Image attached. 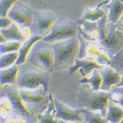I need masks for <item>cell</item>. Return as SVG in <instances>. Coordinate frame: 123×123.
Wrapping results in <instances>:
<instances>
[{"label":"cell","mask_w":123,"mask_h":123,"mask_svg":"<svg viewBox=\"0 0 123 123\" xmlns=\"http://www.w3.org/2000/svg\"><path fill=\"white\" fill-rule=\"evenodd\" d=\"M5 42H7V40L3 37V36L1 34V31H0V43H4Z\"/></svg>","instance_id":"cell-34"},{"label":"cell","mask_w":123,"mask_h":123,"mask_svg":"<svg viewBox=\"0 0 123 123\" xmlns=\"http://www.w3.org/2000/svg\"><path fill=\"white\" fill-rule=\"evenodd\" d=\"M77 25L82 27L91 38L92 42L98 40L99 38V28L97 21L92 22L90 20L80 19L77 21Z\"/></svg>","instance_id":"cell-21"},{"label":"cell","mask_w":123,"mask_h":123,"mask_svg":"<svg viewBox=\"0 0 123 123\" xmlns=\"http://www.w3.org/2000/svg\"><path fill=\"white\" fill-rule=\"evenodd\" d=\"M92 72H93L92 76L90 78L84 77L82 80H79V82L82 83V84H90L92 86V90L96 92H98L100 90L103 78H102V76L101 75L99 70L95 69Z\"/></svg>","instance_id":"cell-23"},{"label":"cell","mask_w":123,"mask_h":123,"mask_svg":"<svg viewBox=\"0 0 123 123\" xmlns=\"http://www.w3.org/2000/svg\"><path fill=\"white\" fill-rule=\"evenodd\" d=\"M0 31L3 37L7 41H17L22 43L26 40V37L22 34L18 25L14 22L9 27L0 29Z\"/></svg>","instance_id":"cell-15"},{"label":"cell","mask_w":123,"mask_h":123,"mask_svg":"<svg viewBox=\"0 0 123 123\" xmlns=\"http://www.w3.org/2000/svg\"><path fill=\"white\" fill-rule=\"evenodd\" d=\"M103 78L100 90L105 92H109L113 86L117 85L121 80V75L116 72L110 66L106 67L101 70H99Z\"/></svg>","instance_id":"cell-13"},{"label":"cell","mask_w":123,"mask_h":123,"mask_svg":"<svg viewBox=\"0 0 123 123\" xmlns=\"http://www.w3.org/2000/svg\"><path fill=\"white\" fill-rule=\"evenodd\" d=\"M12 23H13L12 20L9 17H0V29L9 27Z\"/></svg>","instance_id":"cell-30"},{"label":"cell","mask_w":123,"mask_h":123,"mask_svg":"<svg viewBox=\"0 0 123 123\" xmlns=\"http://www.w3.org/2000/svg\"><path fill=\"white\" fill-rule=\"evenodd\" d=\"M54 51L51 43L42 40L33 45L26 58V62L48 73L54 70Z\"/></svg>","instance_id":"cell-5"},{"label":"cell","mask_w":123,"mask_h":123,"mask_svg":"<svg viewBox=\"0 0 123 123\" xmlns=\"http://www.w3.org/2000/svg\"><path fill=\"white\" fill-rule=\"evenodd\" d=\"M106 118L111 123H120L123 118V108L109 101Z\"/></svg>","instance_id":"cell-22"},{"label":"cell","mask_w":123,"mask_h":123,"mask_svg":"<svg viewBox=\"0 0 123 123\" xmlns=\"http://www.w3.org/2000/svg\"><path fill=\"white\" fill-rule=\"evenodd\" d=\"M18 0H0V17H7V15L13 5Z\"/></svg>","instance_id":"cell-28"},{"label":"cell","mask_w":123,"mask_h":123,"mask_svg":"<svg viewBox=\"0 0 123 123\" xmlns=\"http://www.w3.org/2000/svg\"><path fill=\"white\" fill-rule=\"evenodd\" d=\"M99 28L98 42L107 50L109 57H113L123 48V32L116 24L109 21L105 16L97 21Z\"/></svg>","instance_id":"cell-2"},{"label":"cell","mask_w":123,"mask_h":123,"mask_svg":"<svg viewBox=\"0 0 123 123\" xmlns=\"http://www.w3.org/2000/svg\"><path fill=\"white\" fill-rule=\"evenodd\" d=\"M21 43L17 41H7L0 43L1 55L18 51L21 47Z\"/></svg>","instance_id":"cell-27"},{"label":"cell","mask_w":123,"mask_h":123,"mask_svg":"<svg viewBox=\"0 0 123 123\" xmlns=\"http://www.w3.org/2000/svg\"><path fill=\"white\" fill-rule=\"evenodd\" d=\"M112 88L115 89V90L118 91L119 93H121V95L123 96V86H121V87H116V86H113Z\"/></svg>","instance_id":"cell-32"},{"label":"cell","mask_w":123,"mask_h":123,"mask_svg":"<svg viewBox=\"0 0 123 123\" xmlns=\"http://www.w3.org/2000/svg\"><path fill=\"white\" fill-rule=\"evenodd\" d=\"M13 114L10 100L3 93L0 92V123H5Z\"/></svg>","instance_id":"cell-20"},{"label":"cell","mask_w":123,"mask_h":123,"mask_svg":"<svg viewBox=\"0 0 123 123\" xmlns=\"http://www.w3.org/2000/svg\"><path fill=\"white\" fill-rule=\"evenodd\" d=\"M108 3L109 1H103V2L101 3L100 4H99L95 9H93L91 8L87 7L82 19L95 22V21L99 20L100 18L105 16H107L108 11H107L105 9H103V8H102L101 7Z\"/></svg>","instance_id":"cell-19"},{"label":"cell","mask_w":123,"mask_h":123,"mask_svg":"<svg viewBox=\"0 0 123 123\" xmlns=\"http://www.w3.org/2000/svg\"><path fill=\"white\" fill-rule=\"evenodd\" d=\"M77 34V23L65 17H59L53 25L50 34L43 38L42 40L53 43L76 37Z\"/></svg>","instance_id":"cell-7"},{"label":"cell","mask_w":123,"mask_h":123,"mask_svg":"<svg viewBox=\"0 0 123 123\" xmlns=\"http://www.w3.org/2000/svg\"><path fill=\"white\" fill-rule=\"evenodd\" d=\"M82 112L84 115L85 121L88 123H109V121L106 118H103L101 113H95L84 108H81Z\"/></svg>","instance_id":"cell-24"},{"label":"cell","mask_w":123,"mask_h":123,"mask_svg":"<svg viewBox=\"0 0 123 123\" xmlns=\"http://www.w3.org/2000/svg\"><path fill=\"white\" fill-rule=\"evenodd\" d=\"M18 57V51L12 53H5L1 55L0 57V70L5 69L11 66L14 65L16 63Z\"/></svg>","instance_id":"cell-25"},{"label":"cell","mask_w":123,"mask_h":123,"mask_svg":"<svg viewBox=\"0 0 123 123\" xmlns=\"http://www.w3.org/2000/svg\"><path fill=\"white\" fill-rule=\"evenodd\" d=\"M43 37L41 36H32V37L29 38L27 41L25 42L23 45L18 51V57L17 59V61H16L15 65H20L23 63L26 62V58L28 55V53L30 51L31 48L33 46V45L36 42L42 40Z\"/></svg>","instance_id":"cell-17"},{"label":"cell","mask_w":123,"mask_h":123,"mask_svg":"<svg viewBox=\"0 0 123 123\" xmlns=\"http://www.w3.org/2000/svg\"><path fill=\"white\" fill-rule=\"evenodd\" d=\"M54 103L56 108V119H61L62 121L72 123H83L85 121L84 115L82 112L81 108L73 109L68 106L61 103L56 97H54Z\"/></svg>","instance_id":"cell-11"},{"label":"cell","mask_w":123,"mask_h":123,"mask_svg":"<svg viewBox=\"0 0 123 123\" xmlns=\"http://www.w3.org/2000/svg\"><path fill=\"white\" fill-rule=\"evenodd\" d=\"M103 7L108 10L109 21L116 24L123 15V3L120 0H111V1Z\"/></svg>","instance_id":"cell-14"},{"label":"cell","mask_w":123,"mask_h":123,"mask_svg":"<svg viewBox=\"0 0 123 123\" xmlns=\"http://www.w3.org/2000/svg\"><path fill=\"white\" fill-rule=\"evenodd\" d=\"M105 67V66L100 65L90 58H84L83 59H78L76 58L74 65L70 67L69 69V74L72 75L79 69L80 73L83 76V77H86V76L90 74L93 70H101Z\"/></svg>","instance_id":"cell-12"},{"label":"cell","mask_w":123,"mask_h":123,"mask_svg":"<svg viewBox=\"0 0 123 123\" xmlns=\"http://www.w3.org/2000/svg\"><path fill=\"white\" fill-rule=\"evenodd\" d=\"M34 11L25 3L17 1L8 13L7 17L17 23L20 30L30 28L33 20Z\"/></svg>","instance_id":"cell-10"},{"label":"cell","mask_w":123,"mask_h":123,"mask_svg":"<svg viewBox=\"0 0 123 123\" xmlns=\"http://www.w3.org/2000/svg\"><path fill=\"white\" fill-rule=\"evenodd\" d=\"M1 53H0V57H1Z\"/></svg>","instance_id":"cell-41"},{"label":"cell","mask_w":123,"mask_h":123,"mask_svg":"<svg viewBox=\"0 0 123 123\" xmlns=\"http://www.w3.org/2000/svg\"><path fill=\"white\" fill-rule=\"evenodd\" d=\"M109 66L121 76L123 75V48L118 51L113 57L111 58V64Z\"/></svg>","instance_id":"cell-26"},{"label":"cell","mask_w":123,"mask_h":123,"mask_svg":"<svg viewBox=\"0 0 123 123\" xmlns=\"http://www.w3.org/2000/svg\"><path fill=\"white\" fill-rule=\"evenodd\" d=\"M109 102V92L92 90L90 84H84L77 93V103L79 108L99 111L103 118H106Z\"/></svg>","instance_id":"cell-3"},{"label":"cell","mask_w":123,"mask_h":123,"mask_svg":"<svg viewBox=\"0 0 123 123\" xmlns=\"http://www.w3.org/2000/svg\"><path fill=\"white\" fill-rule=\"evenodd\" d=\"M123 97L118 91L115 90L113 88H111V90L109 91V101L111 102L119 104Z\"/></svg>","instance_id":"cell-29"},{"label":"cell","mask_w":123,"mask_h":123,"mask_svg":"<svg viewBox=\"0 0 123 123\" xmlns=\"http://www.w3.org/2000/svg\"><path fill=\"white\" fill-rule=\"evenodd\" d=\"M23 104L28 111L34 117L42 114L48 108L49 96L43 87L35 90H19Z\"/></svg>","instance_id":"cell-6"},{"label":"cell","mask_w":123,"mask_h":123,"mask_svg":"<svg viewBox=\"0 0 123 123\" xmlns=\"http://www.w3.org/2000/svg\"><path fill=\"white\" fill-rule=\"evenodd\" d=\"M5 123H26L25 118L17 115H13L5 122Z\"/></svg>","instance_id":"cell-31"},{"label":"cell","mask_w":123,"mask_h":123,"mask_svg":"<svg viewBox=\"0 0 123 123\" xmlns=\"http://www.w3.org/2000/svg\"><path fill=\"white\" fill-rule=\"evenodd\" d=\"M57 18V15L50 11H34L30 34L41 36L43 38L48 36Z\"/></svg>","instance_id":"cell-8"},{"label":"cell","mask_w":123,"mask_h":123,"mask_svg":"<svg viewBox=\"0 0 123 123\" xmlns=\"http://www.w3.org/2000/svg\"><path fill=\"white\" fill-rule=\"evenodd\" d=\"M121 31H122V32H123V29H122V30H121Z\"/></svg>","instance_id":"cell-40"},{"label":"cell","mask_w":123,"mask_h":123,"mask_svg":"<svg viewBox=\"0 0 123 123\" xmlns=\"http://www.w3.org/2000/svg\"><path fill=\"white\" fill-rule=\"evenodd\" d=\"M18 68L19 66L14 65L10 67L0 70V84L1 86L16 85Z\"/></svg>","instance_id":"cell-16"},{"label":"cell","mask_w":123,"mask_h":123,"mask_svg":"<svg viewBox=\"0 0 123 123\" xmlns=\"http://www.w3.org/2000/svg\"><path fill=\"white\" fill-rule=\"evenodd\" d=\"M49 80L50 73L26 62L19 65L16 86L19 90H35L43 87L47 92Z\"/></svg>","instance_id":"cell-1"},{"label":"cell","mask_w":123,"mask_h":123,"mask_svg":"<svg viewBox=\"0 0 123 123\" xmlns=\"http://www.w3.org/2000/svg\"><path fill=\"white\" fill-rule=\"evenodd\" d=\"M1 88H2V86H1V84H0V92H1Z\"/></svg>","instance_id":"cell-37"},{"label":"cell","mask_w":123,"mask_h":123,"mask_svg":"<svg viewBox=\"0 0 123 123\" xmlns=\"http://www.w3.org/2000/svg\"><path fill=\"white\" fill-rule=\"evenodd\" d=\"M123 123V118L122 119V121H121V123Z\"/></svg>","instance_id":"cell-38"},{"label":"cell","mask_w":123,"mask_h":123,"mask_svg":"<svg viewBox=\"0 0 123 123\" xmlns=\"http://www.w3.org/2000/svg\"><path fill=\"white\" fill-rule=\"evenodd\" d=\"M54 51V70H65L74 65L79 51V40L77 37L52 43Z\"/></svg>","instance_id":"cell-4"},{"label":"cell","mask_w":123,"mask_h":123,"mask_svg":"<svg viewBox=\"0 0 123 123\" xmlns=\"http://www.w3.org/2000/svg\"><path fill=\"white\" fill-rule=\"evenodd\" d=\"M0 92L7 96L12 105L13 114L15 115L23 117L25 119L26 123H33L34 116L30 114L23 104L20 95L19 89L16 85H5L2 86Z\"/></svg>","instance_id":"cell-9"},{"label":"cell","mask_w":123,"mask_h":123,"mask_svg":"<svg viewBox=\"0 0 123 123\" xmlns=\"http://www.w3.org/2000/svg\"><path fill=\"white\" fill-rule=\"evenodd\" d=\"M49 102L47 110L43 112V114H38V118L39 123H59V121L55 118L56 108L54 103V97L53 94L49 95Z\"/></svg>","instance_id":"cell-18"},{"label":"cell","mask_w":123,"mask_h":123,"mask_svg":"<svg viewBox=\"0 0 123 123\" xmlns=\"http://www.w3.org/2000/svg\"><path fill=\"white\" fill-rule=\"evenodd\" d=\"M120 1H121V2H123V0H120Z\"/></svg>","instance_id":"cell-39"},{"label":"cell","mask_w":123,"mask_h":123,"mask_svg":"<svg viewBox=\"0 0 123 123\" xmlns=\"http://www.w3.org/2000/svg\"><path fill=\"white\" fill-rule=\"evenodd\" d=\"M119 105H121V107L123 108V98H122V99H121V102H120V103H119Z\"/></svg>","instance_id":"cell-36"},{"label":"cell","mask_w":123,"mask_h":123,"mask_svg":"<svg viewBox=\"0 0 123 123\" xmlns=\"http://www.w3.org/2000/svg\"><path fill=\"white\" fill-rule=\"evenodd\" d=\"M116 87H121V86H123V75L121 76V80L119 84H118L117 85L115 86Z\"/></svg>","instance_id":"cell-33"},{"label":"cell","mask_w":123,"mask_h":123,"mask_svg":"<svg viewBox=\"0 0 123 123\" xmlns=\"http://www.w3.org/2000/svg\"><path fill=\"white\" fill-rule=\"evenodd\" d=\"M60 123H68L65 122V121H61ZM87 123L86 121H84V122H83V123H78V122H75V123Z\"/></svg>","instance_id":"cell-35"}]
</instances>
